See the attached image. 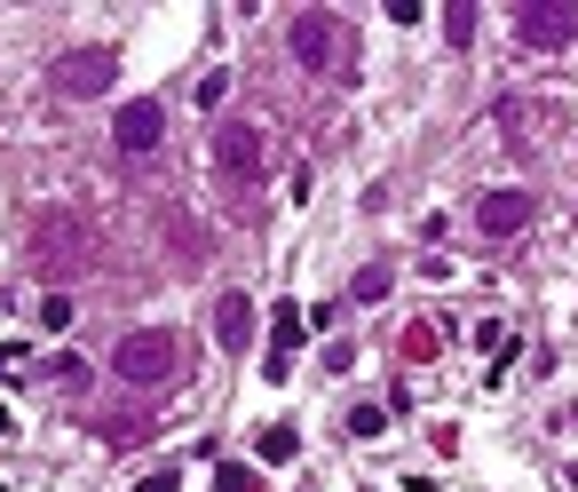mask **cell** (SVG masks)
<instances>
[{"instance_id": "cell-1", "label": "cell", "mask_w": 578, "mask_h": 492, "mask_svg": "<svg viewBox=\"0 0 578 492\" xmlns=\"http://www.w3.org/2000/svg\"><path fill=\"white\" fill-rule=\"evenodd\" d=\"M95 222L80 207H48L41 222H32V262H41V278H80L88 262H95Z\"/></svg>"}, {"instance_id": "cell-2", "label": "cell", "mask_w": 578, "mask_h": 492, "mask_svg": "<svg viewBox=\"0 0 578 492\" xmlns=\"http://www.w3.org/2000/svg\"><path fill=\"white\" fill-rule=\"evenodd\" d=\"M286 48H293V64H310V72H349L357 64V32L333 16V9H301L293 16V32H286Z\"/></svg>"}, {"instance_id": "cell-3", "label": "cell", "mask_w": 578, "mask_h": 492, "mask_svg": "<svg viewBox=\"0 0 578 492\" xmlns=\"http://www.w3.org/2000/svg\"><path fill=\"white\" fill-rule=\"evenodd\" d=\"M175 366H183V342L166 334V325H135V334H119V350H112V374H119L127 389L175 381Z\"/></svg>"}, {"instance_id": "cell-4", "label": "cell", "mask_w": 578, "mask_h": 492, "mask_svg": "<svg viewBox=\"0 0 578 492\" xmlns=\"http://www.w3.org/2000/svg\"><path fill=\"white\" fill-rule=\"evenodd\" d=\"M112 80H119V56H112V48H63V56L48 64V88H56V95H72V104L104 95Z\"/></svg>"}, {"instance_id": "cell-5", "label": "cell", "mask_w": 578, "mask_h": 492, "mask_svg": "<svg viewBox=\"0 0 578 492\" xmlns=\"http://www.w3.org/2000/svg\"><path fill=\"white\" fill-rule=\"evenodd\" d=\"M516 32H523L531 48H570L578 9H570V0H523V9H516Z\"/></svg>"}, {"instance_id": "cell-6", "label": "cell", "mask_w": 578, "mask_h": 492, "mask_svg": "<svg viewBox=\"0 0 578 492\" xmlns=\"http://www.w3.org/2000/svg\"><path fill=\"white\" fill-rule=\"evenodd\" d=\"M112 136H119V151H127V159L159 151V144H166V104H151V95H135V104H119Z\"/></svg>"}, {"instance_id": "cell-7", "label": "cell", "mask_w": 578, "mask_h": 492, "mask_svg": "<svg viewBox=\"0 0 578 492\" xmlns=\"http://www.w3.org/2000/svg\"><path fill=\"white\" fill-rule=\"evenodd\" d=\"M531 215H539L531 191H484V199H475V222H484V239H516V231H531Z\"/></svg>"}, {"instance_id": "cell-8", "label": "cell", "mask_w": 578, "mask_h": 492, "mask_svg": "<svg viewBox=\"0 0 578 492\" xmlns=\"http://www.w3.org/2000/svg\"><path fill=\"white\" fill-rule=\"evenodd\" d=\"M215 168L230 183H254L262 175V136H254V127H222V136H215Z\"/></svg>"}, {"instance_id": "cell-9", "label": "cell", "mask_w": 578, "mask_h": 492, "mask_svg": "<svg viewBox=\"0 0 578 492\" xmlns=\"http://www.w3.org/2000/svg\"><path fill=\"white\" fill-rule=\"evenodd\" d=\"M215 342H222L230 357L254 342V302H246V294H222V302H215Z\"/></svg>"}, {"instance_id": "cell-10", "label": "cell", "mask_w": 578, "mask_h": 492, "mask_svg": "<svg viewBox=\"0 0 578 492\" xmlns=\"http://www.w3.org/2000/svg\"><path fill=\"white\" fill-rule=\"evenodd\" d=\"M444 41L452 48H475V0H452V9H444Z\"/></svg>"}, {"instance_id": "cell-11", "label": "cell", "mask_w": 578, "mask_h": 492, "mask_svg": "<svg viewBox=\"0 0 578 492\" xmlns=\"http://www.w3.org/2000/svg\"><path fill=\"white\" fill-rule=\"evenodd\" d=\"M293 445H301L293 421H269V430H262V461H293Z\"/></svg>"}, {"instance_id": "cell-12", "label": "cell", "mask_w": 578, "mask_h": 492, "mask_svg": "<svg viewBox=\"0 0 578 492\" xmlns=\"http://www.w3.org/2000/svg\"><path fill=\"white\" fill-rule=\"evenodd\" d=\"M389 286H396V271H389V262H365V271H357V302H381Z\"/></svg>"}, {"instance_id": "cell-13", "label": "cell", "mask_w": 578, "mask_h": 492, "mask_svg": "<svg viewBox=\"0 0 578 492\" xmlns=\"http://www.w3.org/2000/svg\"><path fill=\"white\" fill-rule=\"evenodd\" d=\"M215 492H262V477H254V469H238V461H222V477H215Z\"/></svg>"}, {"instance_id": "cell-14", "label": "cell", "mask_w": 578, "mask_h": 492, "mask_svg": "<svg viewBox=\"0 0 578 492\" xmlns=\"http://www.w3.org/2000/svg\"><path fill=\"white\" fill-rule=\"evenodd\" d=\"M381 421H389L381 405H357V413H349V437H381Z\"/></svg>"}, {"instance_id": "cell-15", "label": "cell", "mask_w": 578, "mask_h": 492, "mask_svg": "<svg viewBox=\"0 0 578 492\" xmlns=\"http://www.w3.org/2000/svg\"><path fill=\"white\" fill-rule=\"evenodd\" d=\"M41 325H48V334H63V325H72V302H63V294H48V302H41Z\"/></svg>"}, {"instance_id": "cell-16", "label": "cell", "mask_w": 578, "mask_h": 492, "mask_svg": "<svg viewBox=\"0 0 578 492\" xmlns=\"http://www.w3.org/2000/svg\"><path fill=\"white\" fill-rule=\"evenodd\" d=\"M404 357H420V366H428V357H436V325H413V334H404Z\"/></svg>"}, {"instance_id": "cell-17", "label": "cell", "mask_w": 578, "mask_h": 492, "mask_svg": "<svg viewBox=\"0 0 578 492\" xmlns=\"http://www.w3.org/2000/svg\"><path fill=\"white\" fill-rule=\"evenodd\" d=\"M48 381H63V389H80V381H88V366H80V357H56V366H48Z\"/></svg>"}, {"instance_id": "cell-18", "label": "cell", "mask_w": 578, "mask_h": 492, "mask_svg": "<svg viewBox=\"0 0 578 492\" xmlns=\"http://www.w3.org/2000/svg\"><path fill=\"white\" fill-rule=\"evenodd\" d=\"M24 366H32V350L24 342H0V374H24Z\"/></svg>"}, {"instance_id": "cell-19", "label": "cell", "mask_w": 578, "mask_h": 492, "mask_svg": "<svg viewBox=\"0 0 578 492\" xmlns=\"http://www.w3.org/2000/svg\"><path fill=\"white\" fill-rule=\"evenodd\" d=\"M143 492H175V469H166V477H143Z\"/></svg>"}, {"instance_id": "cell-20", "label": "cell", "mask_w": 578, "mask_h": 492, "mask_svg": "<svg viewBox=\"0 0 578 492\" xmlns=\"http://www.w3.org/2000/svg\"><path fill=\"white\" fill-rule=\"evenodd\" d=\"M0 492H9V484H0Z\"/></svg>"}]
</instances>
